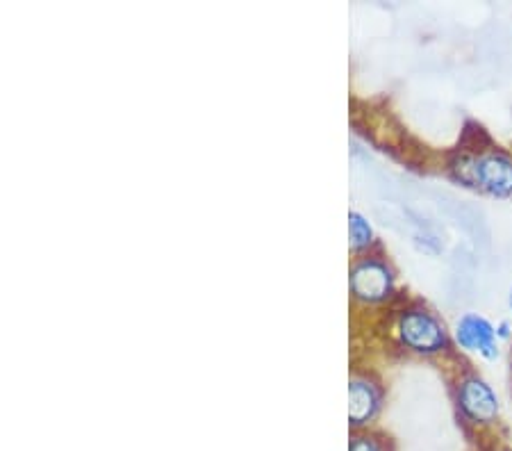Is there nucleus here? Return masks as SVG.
Here are the masks:
<instances>
[{
	"label": "nucleus",
	"mask_w": 512,
	"mask_h": 451,
	"mask_svg": "<svg viewBox=\"0 0 512 451\" xmlns=\"http://www.w3.org/2000/svg\"><path fill=\"white\" fill-rule=\"evenodd\" d=\"M456 174L474 190H481L497 199H512V155L490 149L467 155L456 164Z\"/></svg>",
	"instance_id": "obj_1"
},
{
	"label": "nucleus",
	"mask_w": 512,
	"mask_h": 451,
	"mask_svg": "<svg viewBox=\"0 0 512 451\" xmlns=\"http://www.w3.org/2000/svg\"><path fill=\"white\" fill-rule=\"evenodd\" d=\"M399 338L408 349L426 356L442 351L449 342L447 328L426 308H410L401 315Z\"/></svg>",
	"instance_id": "obj_2"
},
{
	"label": "nucleus",
	"mask_w": 512,
	"mask_h": 451,
	"mask_svg": "<svg viewBox=\"0 0 512 451\" xmlns=\"http://www.w3.org/2000/svg\"><path fill=\"white\" fill-rule=\"evenodd\" d=\"M458 406L467 422L476 426H490L499 420L501 406L497 392L483 376L472 374L462 379L458 385Z\"/></svg>",
	"instance_id": "obj_3"
},
{
	"label": "nucleus",
	"mask_w": 512,
	"mask_h": 451,
	"mask_svg": "<svg viewBox=\"0 0 512 451\" xmlns=\"http://www.w3.org/2000/svg\"><path fill=\"white\" fill-rule=\"evenodd\" d=\"M456 340L462 349L476 351V354H481L487 360H494L499 356L497 328L476 313H467L465 317H460L456 326Z\"/></svg>",
	"instance_id": "obj_4"
},
{
	"label": "nucleus",
	"mask_w": 512,
	"mask_h": 451,
	"mask_svg": "<svg viewBox=\"0 0 512 451\" xmlns=\"http://www.w3.org/2000/svg\"><path fill=\"white\" fill-rule=\"evenodd\" d=\"M351 287L355 297L365 301H383L394 290V274L383 262L365 260L353 269Z\"/></svg>",
	"instance_id": "obj_5"
},
{
	"label": "nucleus",
	"mask_w": 512,
	"mask_h": 451,
	"mask_svg": "<svg viewBox=\"0 0 512 451\" xmlns=\"http://www.w3.org/2000/svg\"><path fill=\"white\" fill-rule=\"evenodd\" d=\"M349 401H351L349 404L351 424L360 426L376 415L378 392L374 390V385H369L365 381H353L349 388Z\"/></svg>",
	"instance_id": "obj_6"
},
{
	"label": "nucleus",
	"mask_w": 512,
	"mask_h": 451,
	"mask_svg": "<svg viewBox=\"0 0 512 451\" xmlns=\"http://www.w3.org/2000/svg\"><path fill=\"white\" fill-rule=\"evenodd\" d=\"M349 228H351L353 246H367L371 242V237H374V233H371V226L358 215V212H353L351 215Z\"/></svg>",
	"instance_id": "obj_7"
},
{
	"label": "nucleus",
	"mask_w": 512,
	"mask_h": 451,
	"mask_svg": "<svg viewBox=\"0 0 512 451\" xmlns=\"http://www.w3.org/2000/svg\"><path fill=\"white\" fill-rule=\"evenodd\" d=\"M351 451H383L381 445L371 438H355L351 442Z\"/></svg>",
	"instance_id": "obj_8"
},
{
	"label": "nucleus",
	"mask_w": 512,
	"mask_h": 451,
	"mask_svg": "<svg viewBox=\"0 0 512 451\" xmlns=\"http://www.w3.org/2000/svg\"><path fill=\"white\" fill-rule=\"evenodd\" d=\"M497 335H499V338H510V326L508 324H501L497 328Z\"/></svg>",
	"instance_id": "obj_9"
},
{
	"label": "nucleus",
	"mask_w": 512,
	"mask_h": 451,
	"mask_svg": "<svg viewBox=\"0 0 512 451\" xmlns=\"http://www.w3.org/2000/svg\"><path fill=\"white\" fill-rule=\"evenodd\" d=\"M508 306H510V313H512V290H510V294H508Z\"/></svg>",
	"instance_id": "obj_10"
},
{
	"label": "nucleus",
	"mask_w": 512,
	"mask_h": 451,
	"mask_svg": "<svg viewBox=\"0 0 512 451\" xmlns=\"http://www.w3.org/2000/svg\"><path fill=\"white\" fill-rule=\"evenodd\" d=\"M497 451H512V449H497Z\"/></svg>",
	"instance_id": "obj_11"
}]
</instances>
